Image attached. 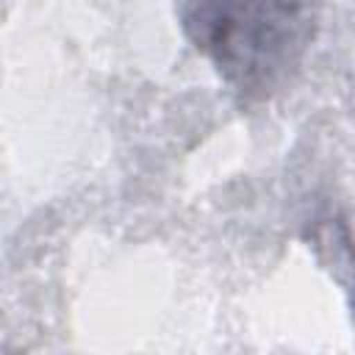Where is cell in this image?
Listing matches in <instances>:
<instances>
[{"mask_svg": "<svg viewBox=\"0 0 355 355\" xmlns=\"http://www.w3.org/2000/svg\"><path fill=\"white\" fill-rule=\"evenodd\" d=\"M311 0H189L186 31L241 94L275 89L311 42Z\"/></svg>", "mask_w": 355, "mask_h": 355, "instance_id": "obj_1", "label": "cell"}]
</instances>
